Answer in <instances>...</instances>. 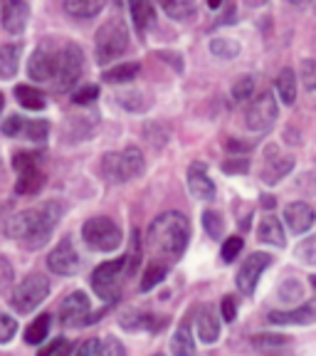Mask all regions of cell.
<instances>
[{
  "label": "cell",
  "mask_w": 316,
  "mask_h": 356,
  "mask_svg": "<svg viewBox=\"0 0 316 356\" xmlns=\"http://www.w3.org/2000/svg\"><path fill=\"white\" fill-rule=\"evenodd\" d=\"M190 243V220L178 211L161 213L149 225L146 245L153 257H161L166 262H176L183 255Z\"/></svg>",
  "instance_id": "obj_1"
},
{
  "label": "cell",
  "mask_w": 316,
  "mask_h": 356,
  "mask_svg": "<svg viewBox=\"0 0 316 356\" xmlns=\"http://www.w3.org/2000/svg\"><path fill=\"white\" fill-rule=\"evenodd\" d=\"M60 216H62V208L57 206V203H52V200H47L42 206L13 216L10 220L3 225V230H6L8 238L22 240L30 250H38V248H42V245L50 240V235L55 233Z\"/></svg>",
  "instance_id": "obj_2"
},
{
  "label": "cell",
  "mask_w": 316,
  "mask_h": 356,
  "mask_svg": "<svg viewBox=\"0 0 316 356\" xmlns=\"http://www.w3.org/2000/svg\"><path fill=\"white\" fill-rule=\"evenodd\" d=\"M144 168V154L133 146L124 149L122 154H106L101 161V173L109 184H128L133 178H139Z\"/></svg>",
  "instance_id": "obj_3"
},
{
  "label": "cell",
  "mask_w": 316,
  "mask_h": 356,
  "mask_svg": "<svg viewBox=\"0 0 316 356\" xmlns=\"http://www.w3.org/2000/svg\"><path fill=\"white\" fill-rule=\"evenodd\" d=\"M128 50V28L119 17H111L97 33V62L111 65Z\"/></svg>",
  "instance_id": "obj_4"
},
{
  "label": "cell",
  "mask_w": 316,
  "mask_h": 356,
  "mask_svg": "<svg viewBox=\"0 0 316 356\" xmlns=\"http://www.w3.org/2000/svg\"><path fill=\"white\" fill-rule=\"evenodd\" d=\"M124 275H126V257L101 262L94 273H92V289H94L97 297L104 300L106 305H114L122 297Z\"/></svg>",
  "instance_id": "obj_5"
},
{
  "label": "cell",
  "mask_w": 316,
  "mask_h": 356,
  "mask_svg": "<svg viewBox=\"0 0 316 356\" xmlns=\"http://www.w3.org/2000/svg\"><path fill=\"white\" fill-rule=\"evenodd\" d=\"M84 57L77 44L69 42L60 50V55L55 57V72H52V89L55 92H69L74 84L82 77Z\"/></svg>",
  "instance_id": "obj_6"
},
{
  "label": "cell",
  "mask_w": 316,
  "mask_h": 356,
  "mask_svg": "<svg viewBox=\"0 0 316 356\" xmlns=\"http://www.w3.org/2000/svg\"><path fill=\"white\" fill-rule=\"evenodd\" d=\"M82 238L92 250L111 252L122 245V228L111 218L97 216V218H89L82 225Z\"/></svg>",
  "instance_id": "obj_7"
},
{
  "label": "cell",
  "mask_w": 316,
  "mask_h": 356,
  "mask_svg": "<svg viewBox=\"0 0 316 356\" xmlns=\"http://www.w3.org/2000/svg\"><path fill=\"white\" fill-rule=\"evenodd\" d=\"M50 295V282L42 275H28L22 280L10 295V305L15 312L20 314H30L33 309H38L44 300Z\"/></svg>",
  "instance_id": "obj_8"
},
{
  "label": "cell",
  "mask_w": 316,
  "mask_h": 356,
  "mask_svg": "<svg viewBox=\"0 0 316 356\" xmlns=\"http://www.w3.org/2000/svg\"><path fill=\"white\" fill-rule=\"evenodd\" d=\"M244 119H247V129L250 131H267V129H272L274 122H277V99L269 92H262L247 106Z\"/></svg>",
  "instance_id": "obj_9"
},
{
  "label": "cell",
  "mask_w": 316,
  "mask_h": 356,
  "mask_svg": "<svg viewBox=\"0 0 316 356\" xmlns=\"http://www.w3.org/2000/svg\"><path fill=\"white\" fill-rule=\"evenodd\" d=\"M269 262H272V257L267 255V252H252L250 257H244L238 275H235V284H238V289L242 295H252L255 292L257 282H260L262 273L269 267Z\"/></svg>",
  "instance_id": "obj_10"
},
{
  "label": "cell",
  "mask_w": 316,
  "mask_h": 356,
  "mask_svg": "<svg viewBox=\"0 0 316 356\" xmlns=\"http://www.w3.org/2000/svg\"><path fill=\"white\" fill-rule=\"evenodd\" d=\"M47 267H50L55 275H77L79 267H82V260H79L77 250H74V245L69 238H62V243L57 245L55 250L47 255Z\"/></svg>",
  "instance_id": "obj_11"
},
{
  "label": "cell",
  "mask_w": 316,
  "mask_h": 356,
  "mask_svg": "<svg viewBox=\"0 0 316 356\" xmlns=\"http://www.w3.org/2000/svg\"><path fill=\"white\" fill-rule=\"evenodd\" d=\"M89 297L84 292H72L69 297H65L60 307V322L62 327H82L89 319Z\"/></svg>",
  "instance_id": "obj_12"
},
{
  "label": "cell",
  "mask_w": 316,
  "mask_h": 356,
  "mask_svg": "<svg viewBox=\"0 0 316 356\" xmlns=\"http://www.w3.org/2000/svg\"><path fill=\"white\" fill-rule=\"evenodd\" d=\"M30 6L28 0H0V22L8 33L17 35L28 28Z\"/></svg>",
  "instance_id": "obj_13"
},
{
  "label": "cell",
  "mask_w": 316,
  "mask_h": 356,
  "mask_svg": "<svg viewBox=\"0 0 316 356\" xmlns=\"http://www.w3.org/2000/svg\"><path fill=\"white\" fill-rule=\"evenodd\" d=\"M284 222L289 225V230L292 233H306V230H311V225H314V208L309 206V203H304V200H297V203H289L287 208H284Z\"/></svg>",
  "instance_id": "obj_14"
},
{
  "label": "cell",
  "mask_w": 316,
  "mask_h": 356,
  "mask_svg": "<svg viewBox=\"0 0 316 356\" xmlns=\"http://www.w3.org/2000/svg\"><path fill=\"white\" fill-rule=\"evenodd\" d=\"M188 188L193 198L198 200H213L215 198V184L208 176V168L203 163H190L188 168Z\"/></svg>",
  "instance_id": "obj_15"
},
{
  "label": "cell",
  "mask_w": 316,
  "mask_h": 356,
  "mask_svg": "<svg viewBox=\"0 0 316 356\" xmlns=\"http://www.w3.org/2000/svg\"><path fill=\"white\" fill-rule=\"evenodd\" d=\"M195 329L203 344H215L220 339V317L210 305L200 307L198 317H195Z\"/></svg>",
  "instance_id": "obj_16"
},
{
  "label": "cell",
  "mask_w": 316,
  "mask_h": 356,
  "mask_svg": "<svg viewBox=\"0 0 316 356\" xmlns=\"http://www.w3.org/2000/svg\"><path fill=\"white\" fill-rule=\"evenodd\" d=\"M255 349L265 356H287L292 354V339L284 334H257L252 339Z\"/></svg>",
  "instance_id": "obj_17"
},
{
  "label": "cell",
  "mask_w": 316,
  "mask_h": 356,
  "mask_svg": "<svg viewBox=\"0 0 316 356\" xmlns=\"http://www.w3.org/2000/svg\"><path fill=\"white\" fill-rule=\"evenodd\" d=\"M52 72H55V57H52L47 50H42V47L35 50L28 62L30 79H35V82H50Z\"/></svg>",
  "instance_id": "obj_18"
},
{
  "label": "cell",
  "mask_w": 316,
  "mask_h": 356,
  "mask_svg": "<svg viewBox=\"0 0 316 356\" xmlns=\"http://www.w3.org/2000/svg\"><path fill=\"white\" fill-rule=\"evenodd\" d=\"M42 186H44V176L38 166L25 168V171H17V181H15V193L17 195H35V193H40Z\"/></svg>",
  "instance_id": "obj_19"
},
{
  "label": "cell",
  "mask_w": 316,
  "mask_h": 356,
  "mask_svg": "<svg viewBox=\"0 0 316 356\" xmlns=\"http://www.w3.org/2000/svg\"><path fill=\"white\" fill-rule=\"evenodd\" d=\"M22 60V47L20 44H3L0 47V77L13 79L20 70Z\"/></svg>",
  "instance_id": "obj_20"
},
{
  "label": "cell",
  "mask_w": 316,
  "mask_h": 356,
  "mask_svg": "<svg viewBox=\"0 0 316 356\" xmlns=\"http://www.w3.org/2000/svg\"><path fill=\"white\" fill-rule=\"evenodd\" d=\"M171 354L173 356H195V339L190 332V322H183L176 329L171 339Z\"/></svg>",
  "instance_id": "obj_21"
},
{
  "label": "cell",
  "mask_w": 316,
  "mask_h": 356,
  "mask_svg": "<svg viewBox=\"0 0 316 356\" xmlns=\"http://www.w3.org/2000/svg\"><path fill=\"white\" fill-rule=\"evenodd\" d=\"M269 322L272 324H311L314 322V307L304 305V307H297V309L272 312V314H269Z\"/></svg>",
  "instance_id": "obj_22"
},
{
  "label": "cell",
  "mask_w": 316,
  "mask_h": 356,
  "mask_svg": "<svg viewBox=\"0 0 316 356\" xmlns=\"http://www.w3.org/2000/svg\"><path fill=\"white\" fill-rule=\"evenodd\" d=\"M257 235H260L262 243H269V245H274V248H284V243H287L282 222H279V218H274V216H267L265 220L260 222Z\"/></svg>",
  "instance_id": "obj_23"
},
{
  "label": "cell",
  "mask_w": 316,
  "mask_h": 356,
  "mask_svg": "<svg viewBox=\"0 0 316 356\" xmlns=\"http://www.w3.org/2000/svg\"><path fill=\"white\" fill-rule=\"evenodd\" d=\"M128 8H131V17H133L136 30H139V33H146L156 20V13H153V6H151V0H128Z\"/></svg>",
  "instance_id": "obj_24"
},
{
  "label": "cell",
  "mask_w": 316,
  "mask_h": 356,
  "mask_svg": "<svg viewBox=\"0 0 316 356\" xmlns=\"http://www.w3.org/2000/svg\"><path fill=\"white\" fill-rule=\"evenodd\" d=\"M274 89H277L279 99H282V104L292 106L297 99V74L294 70H282V72L277 74V79H274Z\"/></svg>",
  "instance_id": "obj_25"
},
{
  "label": "cell",
  "mask_w": 316,
  "mask_h": 356,
  "mask_svg": "<svg viewBox=\"0 0 316 356\" xmlns=\"http://www.w3.org/2000/svg\"><path fill=\"white\" fill-rule=\"evenodd\" d=\"M106 0H65V10L72 17H94L104 10Z\"/></svg>",
  "instance_id": "obj_26"
},
{
  "label": "cell",
  "mask_w": 316,
  "mask_h": 356,
  "mask_svg": "<svg viewBox=\"0 0 316 356\" xmlns=\"http://www.w3.org/2000/svg\"><path fill=\"white\" fill-rule=\"evenodd\" d=\"M139 72H141L139 62H122V65L106 70V72L101 74V79L109 82V84H122V82H131V79H136V74Z\"/></svg>",
  "instance_id": "obj_27"
},
{
  "label": "cell",
  "mask_w": 316,
  "mask_h": 356,
  "mask_svg": "<svg viewBox=\"0 0 316 356\" xmlns=\"http://www.w3.org/2000/svg\"><path fill=\"white\" fill-rule=\"evenodd\" d=\"M294 161L289 156H282V159H267V166L262 171V181L265 184H277L279 178H284L289 171H292Z\"/></svg>",
  "instance_id": "obj_28"
},
{
  "label": "cell",
  "mask_w": 316,
  "mask_h": 356,
  "mask_svg": "<svg viewBox=\"0 0 316 356\" xmlns=\"http://www.w3.org/2000/svg\"><path fill=\"white\" fill-rule=\"evenodd\" d=\"M15 97H17V104L25 106V109H30V111L44 109V95L40 92V89L30 87V84H17Z\"/></svg>",
  "instance_id": "obj_29"
},
{
  "label": "cell",
  "mask_w": 316,
  "mask_h": 356,
  "mask_svg": "<svg viewBox=\"0 0 316 356\" xmlns=\"http://www.w3.org/2000/svg\"><path fill=\"white\" fill-rule=\"evenodd\" d=\"M52 317L50 314H40L28 329H25V341L28 344H44L47 341V334H50Z\"/></svg>",
  "instance_id": "obj_30"
},
{
  "label": "cell",
  "mask_w": 316,
  "mask_h": 356,
  "mask_svg": "<svg viewBox=\"0 0 316 356\" xmlns=\"http://www.w3.org/2000/svg\"><path fill=\"white\" fill-rule=\"evenodd\" d=\"M158 3L173 20H188L195 15V0H158Z\"/></svg>",
  "instance_id": "obj_31"
},
{
  "label": "cell",
  "mask_w": 316,
  "mask_h": 356,
  "mask_svg": "<svg viewBox=\"0 0 316 356\" xmlns=\"http://www.w3.org/2000/svg\"><path fill=\"white\" fill-rule=\"evenodd\" d=\"M50 134V124L38 119V122H22L20 119V129H17V136H25L30 141H44Z\"/></svg>",
  "instance_id": "obj_32"
},
{
  "label": "cell",
  "mask_w": 316,
  "mask_h": 356,
  "mask_svg": "<svg viewBox=\"0 0 316 356\" xmlns=\"http://www.w3.org/2000/svg\"><path fill=\"white\" fill-rule=\"evenodd\" d=\"M166 275H168L166 262H156V265L146 267L144 277H141V292H149V289H153L156 284H161L163 280H166Z\"/></svg>",
  "instance_id": "obj_33"
},
{
  "label": "cell",
  "mask_w": 316,
  "mask_h": 356,
  "mask_svg": "<svg viewBox=\"0 0 316 356\" xmlns=\"http://www.w3.org/2000/svg\"><path fill=\"white\" fill-rule=\"evenodd\" d=\"M210 52L220 60H233V57L240 55V42L230 38H215L210 40Z\"/></svg>",
  "instance_id": "obj_34"
},
{
  "label": "cell",
  "mask_w": 316,
  "mask_h": 356,
  "mask_svg": "<svg viewBox=\"0 0 316 356\" xmlns=\"http://www.w3.org/2000/svg\"><path fill=\"white\" fill-rule=\"evenodd\" d=\"M203 228H206V233L210 238L220 240L222 233H225V220H222V216L217 211H206L203 213Z\"/></svg>",
  "instance_id": "obj_35"
},
{
  "label": "cell",
  "mask_w": 316,
  "mask_h": 356,
  "mask_svg": "<svg viewBox=\"0 0 316 356\" xmlns=\"http://www.w3.org/2000/svg\"><path fill=\"white\" fill-rule=\"evenodd\" d=\"M94 356H126V351H124L122 341L117 337H106V339H99Z\"/></svg>",
  "instance_id": "obj_36"
},
{
  "label": "cell",
  "mask_w": 316,
  "mask_h": 356,
  "mask_svg": "<svg viewBox=\"0 0 316 356\" xmlns=\"http://www.w3.org/2000/svg\"><path fill=\"white\" fill-rule=\"evenodd\" d=\"M242 238L240 235H230V238H225V243H222V260L225 262H235V257H240V250H242Z\"/></svg>",
  "instance_id": "obj_37"
},
{
  "label": "cell",
  "mask_w": 316,
  "mask_h": 356,
  "mask_svg": "<svg viewBox=\"0 0 316 356\" xmlns=\"http://www.w3.org/2000/svg\"><path fill=\"white\" fill-rule=\"evenodd\" d=\"M252 89H255V82H252V77H238V82L233 84V99L235 102H244V99H250L252 95Z\"/></svg>",
  "instance_id": "obj_38"
},
{
  "label": "cell",
  "mask_w": 316,
  "mask_h": 356,
  "mask_svg": "<svg viewBox=\"0 0 316 356\" xmlns=\"http://www.w3.org/2000/svg\"><path fill=\"white\" fill-rule=\"evenodd\" d=\"M38 161H40V154H35V151H22V154H15V159H13V168H15V171H25V168L38 166Z\"/></svg>",
  "instance_id": "obj_39"
},
{
  "label": "cell",
  "mask_w": 316,
  "mask_h": 356,
  "mask_svg": "<svg viewBox=\"0 0 316 356\" xmlns=\"http://www.w3.org/2000/svg\"><path fill=\"white\" fill-rule=\"evenodd\" d=\"M17 332V322L8 314H0V344H8V341L15 337Z\"/></svg>",
  "instance_id": "obj_40"
},
{
  "label": "cell",
  "mask_w": 316,
  "mask_h": 356,
  "mask_svg": "<svg viewBox=\"0 0 316 356\" xmlns=\"http://www.w3.org/2000/svg\"><path fill=\"white\" fill-rule=\"evenodd\" d=\"M99 97V89L94 84H89V87H82L79 92H74V104H89V102H94Z\"/></svg>",
  "instance_id": "obj_41"
},
{
  "label": "cell",
  "mask_w": 316,
  "mask_h": 356,
  "mask_svg": "<svg viewBox=\"0 0 316 356\" xmlns=\"http://www.w3.org/2000/svg\"><path fill=\"white\" fill-rule=\"evenodd\" d=\"M297 255H299L306 265H314V238H306L304 243L297 248Z\"/></svg>",
  "instance_id": "obj_42"
},
{
  "label": "cell",
  "mask_w": 316,
  "mask_h": 356,
  "mask_svg": "<svg viewBox=\"0 0 316 356\" xmlns=\"http://www.w3.org/2000/svg\"><path fill=\"white\" fill-rule=\"evenodd\" d=\"M301 77H304V84L309 92H314V60H304L301 62Z\"/></svg>",
  "instance_id": "obj_43"
},
{
  "label": "cell",
  "mask_w": 316,
  "mask_h": 356,
  "mask_svg": "<svg viewBox=\"0 0 316 356\" xmlns=\"http://www.w3.org/2000/svg\"><path fill=\"white\" fill-rule=\"evenodd\" d=\"M235 300L233 297H225V300H222V305H220V314H222V319H225V322H233L235 319Z\"/></svg>",
  "instance_id": "obj_44"
},
{
  "label": "cell",
  "mask_w": 316,
  "mask_h": 356,
  "mask_svg": "<svg viewBox=\"0 0 316 356\" xmlns=\"http://www.w3.org/2000/svg\"><path fill=\"white\" fill-rule=\"evenodd\" d=\"M97 346H99V339H87L74 349V356H94Z\"/></svg>",
  "instance_id": "obj_45"
},
{
  "label": "cell",
  "mask_w": 316,
  "mask_h": 356,
  "mask_svg": "<svg viewBox=\"0 0 316 356\" xmlns=\"http://www.w3.org/2000/svg\"><path fill=\"white\" fill-rule=\"evenodd\" d=\"M13 280V267L6 257H0V284H8Z\"/></svg>",
  "instance_id": "obj_46"
},
{
  "label": "cell",
  "mask_w": 316,
  "mask_h": 356,
  "mask_svg": "<svg viewBox=\"0 0 316 356\" xmlns=\"http://www.w3.org/2000/svg\"><path fill=\"white\" fill-rule=\"evenodd\" d=\"M247 168H250V163H247V159H238V161H228L225 163V171H247Z\"/></svg>",
  "instance_id": "obj_47"
},
{
  "label": "cell",
  "mask_w": 316,
  "mask_h": 356,
  "mask_svg": "<svg viewBox=\"0 0 316 356\" xmlns=\"http://www.w3.org/2000/svg\"><path fill=\"white\" fill-rule=\"evenodd\" d=\"M60 341H62V339L52 341V344H47V346H44V349H40V354H38V356H52V354H55L57 346H60Z\"/></svg>",
  "instance_id": "obj_48"
},
{
  "label": "cell",
  "mask_w": 316,
  "mask_h": 356,
  "mask_svg": "<svg viewBox=\"0 0 316 356\" xmlns=\"http://www.w3.org/2000/svg\"><path fill=\"white\" fill-rule=\"evenodd\" d=\"M69 351H72V346L67 344V341H60V346H57L52 356H69Z\"/></svg>",
  "instance_id": "obj_49"
},
{
  "label": "cell",
  "mask_w": 316,
  "mask_h": 356,
  "mask_svg": "<svg viewBox=\"0 0 316 356\" xmlns=\"http://www.w3.org/2000/svg\"><path fill=\"white\" fill-rule=\"evenodd\" d=\"M220 3H222V0H208V6H210L213 10H217V8H220Z\"/></svg>",
  "instance_id": "obj_50"
},
{
  "label": "cell",
  "mask_w": 316,
  "mask_h": 356,
  "mask_svg": "<svg viewBox=\"0 0 316 356\" xmlns=\"http://www.w3.org/2000/svg\"><path fill=\"white\" fill-rule=\"evenodd\" d=\"M292 6H309V0H289Z\"/></svg>",
  "instance_id": "obj_51"
},
{
  "label": "cell",
  "mask_w": 316,
  "mask_h": 356,
  "mask_svg": "<svg viewBox=\"0 0 316 356\" xmlns=\"http://www.w3.org/2000/svg\"><path fill=\"white\" fill-rule=\"evenodd\" d=\"M265 206H267V208H272V206H274V200H272V195H265Z\"/></svg>",
  "instance_id": "obj_52"
},
{
  "label": "cell",
  "mask_w": 316,
  "mask_h": 356,
  "mask_svg": "<svg viewBox=\"0 0 316 356\" xmlns=\"http://www.w3.org/2000/svg\"><path fill=\"white\" fill-rule=\"evenodd\" d=\"M3 106H6V97L0 95V111H3Z\"/></svg>",
  "instance_id": "obj_53"
},
{
  "label": "cell",
  "mask_w": 316,
  "mask_h": 356,
  "mask_svg": "<svg viewBox=\"0 0 316 356\" xmlns=\"http://www.w3.org/2000/svg\"><path fill=\"white\" fill-rule=\"evenodd\" d=\"M119 3H128V0H119Z\"/></svg>",
  "instance_id": "obj_54"
},
{
  "label": "cell",
  "mask_w": 316,
  "mask_h": 356,
  "mask_svg": "<svg viewBox=\"0 0 316 356\" xmlns=\"http://www.w3.org/2000/svg\"><path fill=\"white\" fill-rule=\"evenodd\" d=\"M153 356H163V354H153Z\"/></svg>",
  "instance_id": "obj_55"
}]
</instances>
